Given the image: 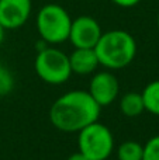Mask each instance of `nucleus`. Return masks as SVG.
<instances>
[{
  "mask_svg": "<svg viewBox=\"0 0 159 160\" xmlns=\"http://www.w3.org/2000/svg\"><path fill=\"white\" fill-rule=\"evenodd\" d=\"M100 110L101 107L89 91L72 90L54 101L49 110V119L56 129L73 133L97 121Z\"/></svg>",
  "mask_w": 159,
  "mask_h": 160,
  "instance_id": "nucleus-1",
  "label": "nucleus"
},
{
  "mask_svg": "<svg viewBox=\"0 0 159 160\" xmlns=\"http://www.w3.org/2000/svg\"><path fill=\"white\" fill-rule=\"evenodd\" d=\"M99 65L107 69H123L134 61L137 55V42L134 37L124 30L103 32L95 45Z\"/></svg>",
  "mask_w": 159,
  "mask_h": 160,
  "instance_id": "nucleus-2",
  "label": "nucleus"
},
{
  "mask_svg": "<svg viewBox=\"0 0 159 160\" xmlns=\"http://www.w3.org/2000/svg\"><path fill=\"white\" fill-rule=\"evenodd\" d=\"M72 18L62 6L45 4L37 14V30L47 44H62L68 41Z\"/></svg>",
  "mask_w": 159,
  "mask_h": 160,
  "instance_id": "nucleus-3",
  "label": "nucleus"
},
{
  "mask_svg": "<svg viewBox=\"0 0 159 160\" xmlns=\"http://www.w3.org/2000/svg\"><path fill=\"white\" fill-rule=\"evenodd\" d=\"M79 150L90 160L109 159L114 149V136L106 125L95 121L79 131Z\"/></svg>",
  "mask_w": 159,
  "mask_h": 160,
  "instance_id": "nucleus-4",
  "label": "nucleus"
},
{
  "mask_svg": "<svg viewBox=\"0 0 159 160\" xmlns=\"http://www.w3.org/2000/svg\"><path fill=\"white\" fill-rule=\"evenodd\" d=\"M34 66L39 79L48 84H62L72 75L69 56L56 48H42Z\"/></svg>",
  "mask_w": 159,
  "mask_h": 160,
  "instance_id": "nucleus-5",
  "label": "nucleus"
},
{
  "mask_svg": "<svg viewBox=\"0 0 159 160\" xmlns=\"http://www.w3.org/2000/svg\"><path fill=\"white\" fill-rule=\"evenodd\" d=\"M103 31L93 17L80 16L72 20L69 31V41L75 48H95Z\"/></svg>",
  "mask_w": 159,
  "mask_h": 160,
  "instance_id": "nucleus-6",
  "label": "nucleus"
},
{
  "mask_svg": "<svg viewBox=\"0 0 159 160\" xmlns=\"http://www.w3.org/2000/svg\"><path fill=\"white\" fill-rule=\"evenodd\" d=\"M118 80L110 72H99L90 80L89 94L100 107L110 105L118 96Z\"/></svg>",
  "mask_w": 159,
  "mask_h": 160,
  "instance_id": "nucleus-7",
  "label": "nucleus"
},
{
  "mask_svg": "<svg viewBox=\"0 0 159 160\" xmlns=\"http://www.w3.org/2000/svg\"><path fill=\"white\" fill-rule=\"evenodd\" d=\"M31 14V0H0V24L16 30L27 22Z\"/></svg>",
  "mask_w": 159,
  "mask_h": 160,
  "instance_id": "nucleus-8",
  "label": "nucleus"
},
{
  "mask_svg": "<svg viewBox=\"0 0 159 160\" xmlns=\"http://www.w3.org/2000/svg\"><path fill=\"white\" fill-rule=\"evenodd\" d=\"M69 63L72 73L76 75H89L95 72L99 66V59L95 48H75L69 56Z\"/></svg>",
  "mask_w": 159,
  "mask_h": 160,
  "instance_id": "nucleus-9",
  "label": "nucleus"
},
{
  "mask_svg": "<svg viewBox=\"0 0 159 160\" xmlns=\"http://www.w3.org/2000/svg\"><path fill=\"white\" fill-rule=\"evenodd\" d=\"M120 110L124 115L130 117V118H134V117L140 115V114L145 110L142 94L135 93V91L126 93L120 100Z\"/></svg>",
  "mask_w": 159,
  "mask_h": 160,
  "instance_id": "nucleus-10",
  "label": "nucleus"
},
{
  "mask_svg": "<svg viewBox=\"0 0 159 160\" xmlns=\"http://www.w3.org/2000/svg\"><path fill=\"white\" fill-rule=\"evenodd\" d=\"M141 94H142L145 110L154 115H159V80L146 84V87Z\"/></svg>",
  "mask_w": 159,
  "mask_h": 160,
  "instance_id": "nucleus-11",
  "label": "nucleus"
},
{
  "mask_svg": "<svg viewBox=\"0 0 159 160\" xmlns=\"http://www.w3.org/2000/svg\"><path fill=\"white\" fill-rule=\"evenodd\" d=\"M142 145L134 141H127L118 146L117 159L118 160H142Z\"/></svg>",
  "mask_w": 159,
  "mask_h": 160,
  "instance_id": "nucleus-12",
  "label": "nucleus"
},
{
  "mask_svg": "<svg viewBox=\"0 0 159 160\" xmlns=\"http://www.w3.org/2000/svg\"><path fill=\"white\" fill-rule=\"evenodd\" d=\"M14 87V78L11 72L4 66L0 65V97L7 96Z\"/></svg>",
  "mask_w": 159,
  "mask_h": 160,
  "instance_id": "nucleus-13",
  "label": "nucleus"
},
{
  "mask_svg": "<svg viewBox=\"0 0 159 160\" xmlns=\"http://www.w3.org/2000/svg\"><path fill=\"white\" fill-rule=\"evenodd\" d=\"M142 148V160H159V135L152 136Z\"/></svg>",
  "mask_w": 159,
  "mask_h": 160,
  "instance_id": "nucleus-14",
  "label": "nucleus"
},
{
  "mask_svg": "<svg viewBox=\"0 0 159 160\" xmlns=\"http://www.w3.org/2000/svg\"><path fill=\"white\" fill-rule=\"evenodd\" d=\"M111 2L114 3V4L120 6V7L128 8V7H134V6H137L141 0H111Z\"/></svg>",
  "mask_w": 159,
  "mask_h": 160,
  "instance_id": "nucleus-15",
  "label": "nucleus"
},
{
  "mask_svg": "<svg viewBox=\"0 0 159 160\" xmlns=\"http://www.w3.org/2000/svg\"><path fill=\"white\" fill-rule=\"evenodd\" d=\"M66 160H90V159L87 158L86 155H83L80 150H79V152H76V153H73V155H70Z\"/></svg>",
  "mask_w": 159,
  "mask_h": 160,
  "instance_id": "nucleus-16",
  "label": "nucleus"
},
{
  "mask_svg": "<svg viewBox=\"0 0 159 160\" xmlns=\"http://www.w3.org/2000/svg\"><path fill=\"white\" fill-rule=\"evenodd\" d=\"M4 31H6V28L0 24V44H2L3 39H4Z\"/></svg>",
  "mask_w": 159,
  "mask_h": 160,
  "instance_id": "nucleus-17",
  "label": "nucleus"
},
{
  "mask_svg": "<svg viewBox=\"0 0 159 160\" xmlns=\"http://www.w3.org/2000/svg\"><path fill=\"white\" fill-rule=\"evenodd\" d=\"M158 28H159V14H158Z\"/></svg>",
  "mask_w": 159,
  "mask_h": 160,
  "instance_id": "nucleus-18",
  "label": "nucleus"
},
{
  "mask_svg": "<svg viewBox=\"0 0 159 160\" xmlns=\"http://www.w3.org/2000/svg\"><path fill=\"white\" fill-rule=\"evenodd\" d=\"M104 160H109V159H104Z\"/></svg>",
  "mask_w": 159,
  "mask_h": 160,
  "instance_id": "nucleus-19",
  "label": "nucleus"
}]
</instances>
